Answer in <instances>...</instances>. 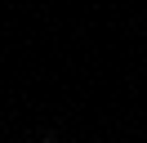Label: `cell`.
<instances>
[{
  "instance_id": "1",
  "label": "cell",
  "mask_w": 147,
  "mask_h": 143,
  "mask_svg": "<svg viewBox=\"0 0 147 143\" xmlns=\"http://www.w3.org/2000/svg\"><path fill=\"white\" fill-rule=\"evenodd\" d=\"M22 143H40V139H22Z\"/></svg>"
}]
</instances>
